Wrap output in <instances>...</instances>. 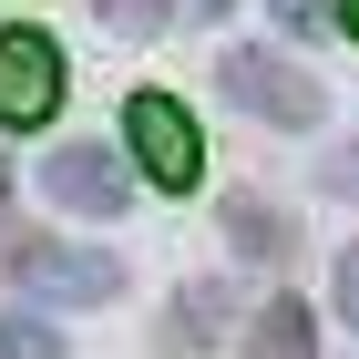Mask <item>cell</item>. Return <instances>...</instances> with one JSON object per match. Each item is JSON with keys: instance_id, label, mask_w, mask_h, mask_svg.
<instances>
[{"instance_id": "1", "label": "cell", "mask_w": 359, "mask_h": 359, "mask_svg": "<svg viewBox=\"0 0 359 359\" xmlns=\"http://www.w3.org/2000/svg\"><path fill=\"white\" fill-rule=\"evenodd\" d=\"M216 83H226V103H247L257 123H287V134H308V123L329 113V93L308 83L298 62H277V52H226Z\"/></svg>"}, {"instance_id": "2", "label": "cell", "mask_w": 359, "mask_h": 359, "mask_svg": "<svg viewBox=\"0 0 359 359\" xmlns=\"http://www.w3.org/2000/svg\"><path fill=\"white\" fill-rule=\"evenodd\" d=\"M11 277H21L31 298H62V308L123 298V257H103V247H41V236H11Z\"/></svg>"}, {"instance_id": "3", "label": "cell", "mask_w": 359, "mask_h": 359, "mask_svg": "<svg viewBox=\"0 0 359 359\" xmlns=\"http://www.w3.org/2000/svg\"><path fill=\"white\" fill-rule=\"evenodd\" d=\"M52 113H62V52L31 21H11L0 31V123L31 134V123H52Z\"/></svg>"}, {"instance_id": "4", "label": "cell", "mask_w": 359, "mask_h": 359, "mask_svg": "<svg viewBox=\"0 0 359 359\" xmlns=\"http://www.w3.org/2000/svg\"><path fill=\"white\" fill-rule=\"evenodd\" d=\"M123 134H134L144 175H154L165 195H185L195 175H205V144H195V123H185V103H175V93H134V103H123Z\"/></svg>"}, {"instance_id": "5", "label": "cell", "mask_w": 359, "mask_h": 359, "mask_svg": "<svg viewBox=\"0 0 359 359\" xmlns=\"http://www.w3.org/2000/svg\"><path fill=\"white\" fill-rule=\"evenodd\" d=\"M41 195H52L62 216H123V154L103 144H52V165H41Z\"/></svg>"}, {"instance_id": "6", "label": "cell", "mask_w": 359, "mask_h": 359, "mask_svg": "<svg viewBox=\"0 0 359 359\" xmlns=\"http://www.w3.org/2000/svg\"><path fill=\"white\" fill-rule=\"evenodd\" d=\"M236 359H318V318H308V298H267L247 318V349Z\"/></svg>"}, {"instance_id": "7", "label": "cell", "mask_w": 359, "mask_h": 359, "mask_svg": "<svg viewBox=\"0 0 359 359\" xmlns=\"http://www.w3.org/2000/svg\"><path fill=\"white\" fill-rule=\"evenodd\" d=\"M226 236H236V247H247V257H257V267H277V257L298 247V226L277 216L267 195H226Z\"/></svg>"}, {"instance_id": "8", "label": "cell", "mask_w": 359, "mask_h": 359, "mask_svg": "<svg viewBox=\"0 0 359 359\" xmlns=\"http://www.w3.org/2000/svg\"><path fill=\"white\" fill-rule=\"evenodd\" d=\"M226 318V277H195L185 298H175V318H165V359H205V329Z\"/></svg>"}, {"instance_id": "9", "label": "cell", "mask_w": 359, "mask_h": 359, "mask_svg": "<svg viewBox=\"0 0 359 359\" xmlns=\"http://www.w3.org/2000/svg\"><path fill=\"white\" fill-rule=\"evenodd\" d=\"M0 359H62V339L31 318V308H0Z\"/></svg>"}, {"instance_id": "10", "label": "cell", "mask_w": 359, "mask_h": 359, "mask_svg": "<svg viewBox=\"0 0 359 359\" xmlns=\"http://www.w3.org/2000/svg\"><path fill=\"white\" fill-rule=\"evenodd\" d=\"M93 11H103L113 31H165L175 21V0H93Z\"/></svg>"}, {"instance_id": "11", "label": "cell", "mask_w": 359, "mask_h": 359, "mask_svg": "<svg viewBox=\"0 0 359 359\" xmlns=\"http://www.w3.org/2000/svg\"><path fill=\"white\" fill-rule=\"evenodd\" d=\"M277 31H298V41L308 31H339V0H277Z\"/></svg>"}, {"instance_id": "12", "label": "cell", "mask_w": 359, "mask_h": 359, "mask_svg": "<svg viewBox=\"0 0 359 359\" xmlns=\"http://www.w3.org/2000/svg\"><path fill=\"white\" fill-rule=\"evenodd\" d=\"M339 308H349V329H359V247L339 257Z\"/></svg>"}, {"instance_id": "13", "label": "cell", "mask_w": 359, "mask_h": 359, "mask_svg": "<svg viewBox=\"0 0 359 359\" xmlns=\"http://www.w3.org/2000/svg\"><path fill=\"white\" fill-rule=\"evenodd\" d=\"M329 195H359V154H339V165H329Z\"/></svg>"}, {"instance_id": "14", "label": "cell", "mask_w": 359, "mask_h": 359, "mask_svg": "<svg viewBox=\"0 0 359 359\" xmlns=\"http://www.w3.org/2000/svg\"><path fill=\"white\" fill-rule=\"evenodd\" d=\"M175 11H185V21H226L236 0H175Z\"/></svg>"}, {"instance_id": "15", "label": "cell", "mask_w": 359, "mask_h": 359, "mask_svg": "<svg viewBox=\"0 0 359 359\" xmlns=\"http://www.w3.org/2000/svg\"><path fill=\"white\" fill-rule=\"evenodd\" d=\"M339 31H349V41H359V0H339Z\"/></svg>"}, {"instance_id": "16", "label": "cell", "mask_w": 359, "mask_h": 359, "mask_svg": "<svg viewBox=\"0 0 359 359\" xmlns=\"http://www.w3.org/2000/svg\"><path fill=\"white\" fill-rule=\"evenodd\" d=\"M0 205H11V154H0Z\"/></svg>"}]
</instances>
